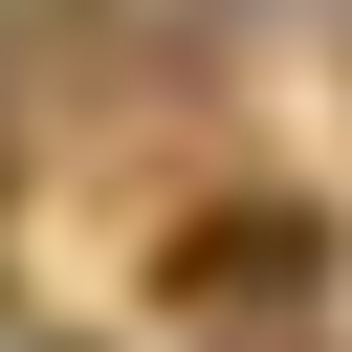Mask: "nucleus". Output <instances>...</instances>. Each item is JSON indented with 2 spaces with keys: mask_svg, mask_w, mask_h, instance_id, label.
Returning <instances> with one entry per match:
<instances>
[{
  "mask_svg": "<svg viewBox=\"0 0 352 352\" xmlns=\"http://www.w3.org/2000/svg\"><path fill=\"white\" fill-rule=\"evenodd\" d=\"M286 286H308V220H286V198H264V220H198V242H176V308H286Z\"/></svg>",
  "mask_w": 352,
  "mask_h": 352,
  "instance_id": "obj_1",
  "label": "nucleus"
}]
</instances>
